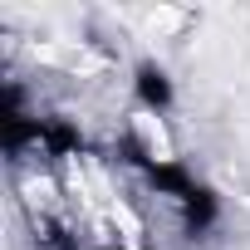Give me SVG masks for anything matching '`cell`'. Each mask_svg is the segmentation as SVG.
<instances>
[{"label": "cell", "instance_id": "1", "mask_svg": "<svg viewBox=\"0 0 250 250\" xmlns=\"http://www.w3.org/2000/svg\"><path fill=\"white\" fill-rule=\"evenodd\" d=\"M133 103H138V113H147V118H172V108H177V83H172V74L157 64V59H143V64H133Z\"/></svg>", "mask_w": 250, "mask_h": 250}, {"label": "cell", "instance_id": "2", "mask_svg": "<svg viewBox=\"0 0 250 250\" xmlns=\"http://www.w3.org/2000/svg\"><path fill=\"white\" fill-rule=\"evenodd\" d=\"M177 226H182V235H187V240H206V235L221 226V196L201 182V187L177 206Z\"/></svg>", "mask_w": 250, "mask_h": 250}, {"label": "cell", "instance_id": "3", "mask_svg": "<svg viewBox=\"0 0 250 250\" xmlns=\"http://www.w3.org/2000/svg\"><path fill=\"white\" fill-rule=\"evenodd\" d=\"M93 250H138V245H128V240H103V245H93Z\"/></svg>", "mask_w": 250, "mask_h": 250}]
</instances>
